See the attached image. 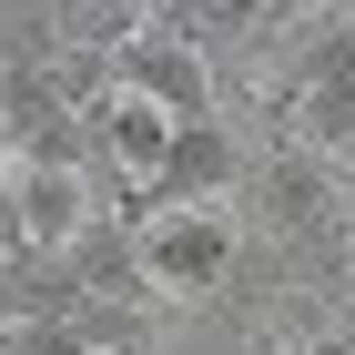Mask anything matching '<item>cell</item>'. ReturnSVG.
<instances>
[{
    "instance_id": "obj_1",
    "label": "cell",
    "mask_w": 355,
    "mask_h": 355,
    "mask_svg": "<svg viewBox=\"0 0 355 355\" xmlns=\"http://www.w3.org/2000/svg\"><path fill=\"white\" fill-rule=\"evenodd\" d=\"M112 92H132V102H153L183 132V122H223V92H214V61L193 51L183 31L163 21V10H142V31L112 51Z\"/></svg>"
},
{
    "instance_id": "obj_2",
    "label": "cell",
    "mask_w": 355,
    "mask_h": 355,
    "mask_svg": "<svg viewBox=\"0 0 355 355\" xmlns=\"http://www.w3.org/2000/svg\"><path fill=\"white\" fill-rule=\"evenodd\" d=\"M244 254V223L234 214H153L132 223V264L153 284V304H203Z\"/></svg>"
},
{
    "instance_id": "obj_3",
    "label": "cell",
    "mask_w": 355,
    "mask_h": 355,
    "mask_svg": "<svg viewBox=\"0 0 355 355\" xmlns=\"http://www.w3.org/2000/svg\"><path fill=\"white\" fill-rule=\"evenodd\" d=\"M244 183V142L223 132V122H183L173 132V153H163V173L142 193H122L112 203V223L132 234V223H153V214H223V193Z\"/></svg>"
},
{
    "instance_id": "obj_4",
    "label": "cell",
    "mask_w": 355,
    "mask_h": 355,
    "mask_svg": "<svg viewBox=\"0 0 355 355\" xmlns=\"http://www.w3.org/2000/svg\"><path fill=\"white\" fill-rule=\"evenodd\" d=\"M10 193H21V234L31 254H71L102 223V183L82 163H10Z\"/></svg>"
},
{
    "instance_id": "obj_5",
    "label": "cell",
    "mask_w": 355,
    "mask_h": 355,
    "mask_svg": "<svg viewBox=\"0 0 355 355\" xmlns=\"http://www.w3.org/2000/svg\"><path fill=\"white\" fill-rule=\"evenodd\" d=\"M295 153L325 173H355V61H335L325 41L304 51V82H295Z\"/></svg>"
},
{
    "instance_id": "obj_6",
    "label": "cell",
    "mask_w": 355,
    "mask_h": 355,
    "mask_svg": "<svg viewBox=\"0 0 355 355\" xmlns=\"http://www.w3.org/2000/svg\"><path fill=\"white\" fill-rule=\"evenodd\" d=\"M82 132L102 142V173H112L122 193H142L153 173H163V153H173V122H163L153 102H132V92H102V102L82 112Z\"/></svg>"
},
{
    "instance_id": "obj_7",
    "label": "cell",
    "mask_w": 355,
    "mask_h": 355,
    "mask_svg": "<svg viewBox=\"0 0 355 355\" xmlns=\"http://www.w3.org/2000/svg\"><path fill=\"white\" fill-rule=\"evenodd\" d=\"M335 193H345V173H325V163H304L295 142L264 163V214L284 223V234H325L335 223Z\"/></svg>"
},
{
    "instance_id": "obj_8",
    "label": "cell",
    "mask_w": 355,
    "mask_h": 355,
    "mask_svg": "<svg viewBox=\"0 0 355 355\" xmlns=\"http://www.w3.org/2000/svg\"><path fill=\"white\" fill-rule=\"evenodd\" d=\"M31 254V234H21V193H10V163H0V274Z\"/></svg>"
},
{
    "instance_id": "obj_9",
    "label": "cell",
    "mask_w": 355,
    "mask_h": 355,
    "mask_svg": "<svg viewBox=\"0 0 355 355\" xmlns=\"http://www.w3.org/2000/svg\"><path fill=\"white\" fill-rule=\"evenodd\" d=\"M315 41H325L335 61H355V10H315Z\"/></svg>"
},
{
    "instance_id": "obj_10",
    "label": "cell",
    "mask_w": 355,
    "mask_h": 355,
    "mask_svg": "<svg viewBox=\"0 0 355 355\" xmlns=\"http://www.w3.org/2000/svg\"><path fill=\"white\" fill-rule=\"evenodd\" d=\"M304 355H355V335H315V345H304Z\"/></svg>"
}]
</instances>
